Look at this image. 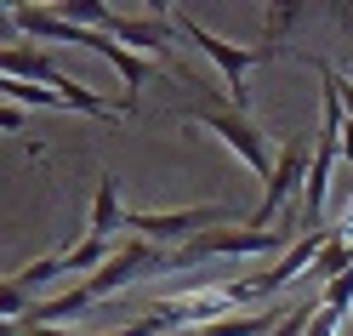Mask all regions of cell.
Returning a JSON list of instances; mask_svg holds the SVG:
<instances>
[{"instance_id": "52a82bcc", "label": "cell", "mask_w": 353, "mask_h": 336, "mask_svg": "<svg viewBox=\"0 0 353 336\" xmlns=\"http://www.w3.org/2000/svg\"><path fill=\"white\" fill-rule=\"evenodd\" d=\"M114 234H125V206H120V183L103 171L97 199H92V239H114Z\"/></svg>"}, {"instance_id": "5bb4252c", "label": "cell", "mask_w": 353, "mask_h": 336, "mask_svg": "<svg viewBox=\"0 0 353 336\" xmlns=\"http://www.w3.org/2000/svg\"><path fill=\"white\" fill-rule=\"evenodd\" d=\"M0 34H12V12H0Z\"/></svg>"}, {"instance_id": "277c9868", "label": "cell", "mask_w": 353, "mask_h": 336, "mask_svg": "<svg viewBox=\"0 0 353 336\" xmlns=\"http://www.w3.org/2000/svg\"><path fill=\"white\" fill-rule=\"evenodd\" d=\"M165 6H148V12H120V6H108V17H103V29L97 34H114L120 46H131L137 57H171V40H165Z\"/></svg>"}, {"instance_id": "5b68a950", "label": "cell", "mask_w": 353, "mask_h": 336, "mask_svg": "<svg viewBox=\"0 0 353 336\" xmlns=\"http://www.w3.org/2000/svg\"><path fill=\"white\" fill-rule=\"evenodd\" d=\"M342 160V131H325L319 126V137H314V166H307V188H302V234H314L325 228V194H330V166Z\"/></svg>"}, {"instance_id": "4fadbf2b", "label": "cell", "mask_w": 353, "mask_h": 336, "mask_svg": "<svg viewBox=\"0 0 353 336\" xmlns=\"http://www.w3.org/2000/svg\"><path fill=\"white\" fill-rule=\"evenodd\" d=\"M0 336H23V330H17V319H0Z\"/></svg>"}, {"instance_id": "8fae6325", "label": "cell", "mask_w": 353, "mask_h": 336, "mask_svg": "<svg viewBox=\"0 0 353 336\" xmlns=\"http://www.w3.org/2000/svg\"><path fill=\"white\" fill-rule=\"evenodd\" d=\"M0 131H12V137H17V131H29V115H23V108H12V103H0Z\"/></svg>"}, {"instance_id": "30bf717a", "label": "cell", "mask_w": 353, "mask_h": 336, "mask_svg": "<svg viewBox=\"0 0 353 336\" xmlns=\"http://www.w3.org/2000/svg\"><path fill=\"white\" fill-rule=\"evenodd\" d=\"M34 308V297H23V290L12 285V274L0 279V319H23V313Z\"/></svg>"}, {"instance_id": "ba28073f", "label": "cell", "mask_w": 353, "mask_h": 336, "mask_svg": "<svg viewBox=\"0 0 353 336\" xmlns=\"http://www.w3.org/2000/svg\"><path fill=\"white\" fill-rule=\"evenodd\" d=\"M279 319H285L279 308H256V313H228V319L200 325V330H188V336H274Z\"/></svg>"}, {"instance_id": "6da1fadb", "label": "cell", "mask_w": 353, "mask_h": 336, "mask_svg": "<svg viewBox=\"0 0 353 336\" xmlns=\"http://www.w3.org/2000/svg\"><path fill=\"white\" fill-rule=\"evenodd\" d=\"M176 120H200L205 131H216L234 154H239V166H245L251 177H262L268 183V171H274V154H268V137L251 126V108H234L223 97H205V103H188V108H176Z\"/></svg>"}, {"instance_id": "3957f363", "label": "cell", "mask_w": 353, "mask_h": 336, "mask_svg": "<svg viewBox=\"0 0 353 336\" xmlns=\"http://www.w3.org/2000/svg\"><path fill=\"white\" fill-rule=\"evenodd\" d=\"M165 23L188 40V46H200L211 63H216V75H223V86L234 92V103L245 108V75H251V63H262V52H245V46H234V40H223V34H211L205 23H194V12H176V6H165Z\"/></svg>"}, {"instance_id": "9c48e42d", "label": "cell", "mask_w": 353, "mask_h": 336, "mask_svg": "<svg viewBox=\"0 0 353 336\" xmlns=\"http://www.w3.org/2000/svg\"><path fill=\"white\" fill-rule=\"evenodd\" d=\"M314 75H319V80L330 86V92H336V103H342V115L353 120V80H347V75H336V69H330L325 57H314Z\"/></svg>"}, {"instance_id": "8992f818", "label": "cell", "mask_w": 353, "mask_h": 336, "mask_svg": "<svg viewBox=\"0 0 353 336\" xmlns=\"http://www.w3.org/2000/svg\"><path fill=\"white\" fill-rule=\"evenodd\" d=\"M85 52H97V57L108 63V69H114V75L125 80V108H137V92L154 80V63H148V57H137L131 46H120L114 34H97V29H92V40H85Z\"/></svg>"}, {"instance_id": "7a4b0ae2", "label": "cell", "mask_w": 353, "mask_h": 336, "mask_svg": "<svg viewBox=\"0 0 353 336\" xmlns=\"http://www.w3.org/2000/svg\"><path fill=\"white\" fill-rule=\"evenodd\" d=\"M307 166H314V137H285V148L274 154L268 183H262L256 211L245 217V228H268V222H274L285 206H291V199L307 188Z\"/></svg>"}, {"instance_id": "7c38bea8", "label": "cell", "mask_w": 353, "mask_h": 336, "mask_svg": "<svg viewBox=\"0 0 353 336\" xmlns=\"http://www.w3.org/2000/svg\"><path fill=\"white\" fill-rule=\"evenodd\" d=\"M342 166H347V171H353V120H347V126H342Z\"/></svg>"}]
</instances>
